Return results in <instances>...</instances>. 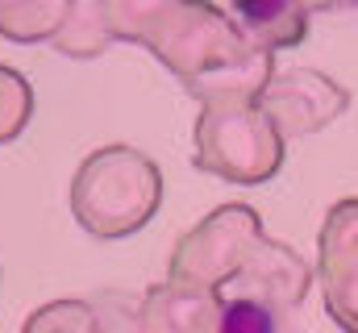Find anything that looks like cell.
I'll use <instances>...</instances> for the list:
<instances>
[{"label":"cell","instance_id":"obj_1","mask_svg":"<svg viewBox=\"0 0 358 333\" xmlns=\"http://www.w3.org/2000/svg\"><path fill=\"white\" fill-rule=\"evenodd\" d=\"M221 333H275V317L259 300H234L221 313Z\"/></svg>","mask_w":358,"mask_h":333},{"label":"cell","instance_id":"obj_2","mask_svg":"<svg viewBox=\"0 0 358 333\" xmlns=\"http://www.w3.org/2000/svg\"><path fill=\"white\" fill-rule=\"evenodd\" d=\"M234 8H238V17H242L250 29H275V25L287 17L292 0H234Z\"/></svg>","mask_w":358,"mask_h":333}]
</instances>
